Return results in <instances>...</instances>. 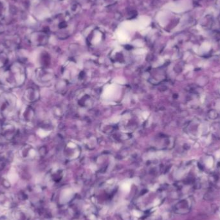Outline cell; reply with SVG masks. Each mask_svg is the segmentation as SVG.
<instances>
[{"instance_id": "277c9868", "label": "cell", "mask_w": 220, "mask_h": 220, "mask_svg": "<svg viewBox=\"0 0 220 220\" xmlns=\"http://www.w3.org/2000/svg\"><path fill=\"white\" fill-rule=\"evenodd\" d=\"M122 189L123 191H124L126 192L129 191V189H130V184L128 183L127 182L124 183V184H122Z\"/></svg>"}, {"instance_id": "3957f363", "label": "cell", "mask_w": 220, "mask_h": 220, "mask_svg": "<svg viewBox=\"0 0 220 220\" xmlns=\"http://www.w3.org/2000/svg\"><path fill=\"white\" fill-rule=\"evenodd\" d=\"M37 95L38 94L36 90H35L34 88H30L27 89V91L24 94V97L27 98V100H28L30 102H33L34 100H36Z\"/></svg>"}, {"instance_id": "5b68a950", "label": "cell", "mask_w": 220, "mask_h": 220, "mask_svg": "<svg viewBox=\"0 0 220 220\" xmlns=\"http://www.w3.org/2000/svg\"><path fill=\"white\" fill-rule=\"evenodd\" d=\"M4 32V27L3 25L0 24V33H3Z\"/></svg>"}, {"instance_id": "7a4b0ae2", "label": "cell", "mask_w": 220, "mask_h": 220, "mask_svg": "<svg viewBox=\"0 0 220 220\" xmlns=\"http://www.w3.org/2000/svg\"><path fill=\"white\" fill-rule=\"evenodd\" d=\"M12 100H10L8 97H5L3 99L0 100V111L3 113H9V111L13 108Z\"/></svg>"}, {"instance_id": "6da1fadb", "label": "cell", "mask_w": 220, "mask_h": 220, "mask_svg": "<svg viewBox=\"0 0 220 220\" xmlns=\"http://www.w3.org/2000/svg\"><path fill=\"white\" fill-rule=\"evenodd\" d=\"M9 69L12 73L9 70L5 72V78L4 79L5 82H8L10 86H18L23 82L24 80V73L22 66L18 65L11 66Z\"/></svg>"}]
</instances>
